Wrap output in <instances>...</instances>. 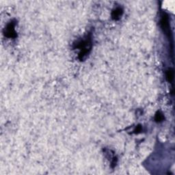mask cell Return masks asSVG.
Instances as JSON below:
<instances>
[{
    "label": "cell",
    "mask_w": 175,
    "mask_h": 175,
    "mask_svg": "<svg viewBox=\"0 0 175 175\" xmlns=\"http://www.w3.org/2000/svg\"><path fill=\"white\" fill-rule=\"evenodd\" d=\"M141 130H142V127H141V126H140V125H139V126H138L136 127V130H135L134 131H135V133H139L140 132V131H141Z\"/></svg>",
    "instance_id": "7"
},
{
    "label": "cell",
    "mask_w": 175,
    "mask_h": 175,
    "mask_svg": "<svg viewBox=\"0 0 175 175\" xmlns=\"http://www.w3.org/2000/svg\"><path fill=\"white\" fill-rule=\"evenodd\" d=\"M160 23L164 32L166 34H170V24H169L168 16L166 13H163L162 15Z\"/></svg>",
    "instance_id": "2"
},
{
    "label": "cell",
    "mask_w": 175,
    "mask_h": 175,
    "mask_svg": "<svg viewBox=\"0 0 175 175\" xmlns=\"http://www.w3.org/2000/svg\"><path fill=\"white\" fill-rule=\"evenodd\" d=\"M123 9L121 8H116L112 13V17L114 20H118L123 15Z\"/></svg>",
    "instance_id": "4"
},
{
    "label": "cell",
    "mask_w": 175,
    "mask_h": 175,
    "mask_svg": "<svg viewBox=\"0 0 175 175\" xmlns=\"http://www.w3.org/2000/svg\"><path fill=\"white\" fill-rule=\"evenodd\" d=\"M155 120L156 122H162L164 120V114H162L161 112H158L155 114Z\"/></svg>",
    "instance_id": "6"
},
{
    "label": "cell",
    "mask_w": 175,
    "mask_h": 175,
    "mask_svg": "<svg viewBox=\"0 0 175 175\" xmlns=\"http://www.w3.org/2000/svg\"><path fill=\"white\" fill-rule=\"evenodd\" d=\"M166 79L169 82H171L174 79V71L172 69H169L166 72Z\"/></svg>",
    "instance_id": "5"
},
{
    "label": "cell",
    "mask_w": 175,
    "mask_h": 175,
    "mask_svg": "<svg viewBox=\"0 0 175 175\" xmlns=\"http://www.w3.org/2000/svg\"><path fill=\"white\" fill-rule=\"evenodd\" d=\"M4 35L8 38H15L17 36L15 29V24L13 22H10L7 25L4 29Z\"/></svg>",
    "instance_id": "3"
},
{
    "label": "cell",
    "mask_w": 175,
    "mask_h": 175,
    "mask_svg": "<svg viewBox=\"0 0 175 175\" xmlns=\"http://www.w3.org/2000/svg\"><path fill=\"white\" fill-rule=\"evenodd\" d=\"M77 48L80 49V53L79 54V58L81 60H83L85 57L87 56V55L89 53V51H90L91 49V42L90 39H86L83 40V41H79L77 45Z\"/></svg>",
    "instance_id": "1"
}]
</instances>
